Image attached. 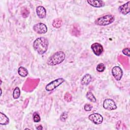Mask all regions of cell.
Masks as SVG:
<instances>
[{
	"mask_svg": "<svg viewBox=\"0 0 130 130\" xmlns=\"http://www.w3.org/2000/svg\"><path fill=\"white\" fill-rule=\"evenodd\" d=\"M49 41L45 37H39L36 39L33 43V48L40 55H43L47 51Z\"/></svg>",
	"mask_w": 130,
	"mask_h": 130,
	"instance_id": "6da1fadb",
	"label": "cell"
},
{
	"mask_svg": "<svg viewBox=\"0 0 130 130\" xmlns=\"http://www.w3.org/2000/svg\"><path fill=\"white\" fill-rule=\"evenodd\" d=\"M66 54L62 51H58L51 55L47 59V63L51 66L58 65L64 61Z\"/></svg>",
	"mask_w": 130,
	"mask_h": 130,
	"instance_id": "7a4b0ae2",
	"label": "cell"
},
{
	"mask_svg": "<svg viewBox=\"0 0 130 130\" xmlns=\"http://www.w3.org/2000/svg\"><path fill=\"white\" fill-rule=\"evenodd\" d=\"M114 16L112 15H106L96 19L94 23L97 25L106 26L110 24L114 21Z\"/></svg>",
	"mask_w": 130,
	"mask_h": 130,
	"instance_id": "3957f363",
	"label": "cell"
},
{
	"mask_svg": "<svg viewBox=\"0 0 130 130\" xmlns=\"http://www.w3.org/2000/svg\"><path fill=\"white\" fill-rule=\"evenodd\" d=\"M64 81V79L62 78H59L55 79L47 84L45 87V89L48 91L53 90L61 84Z\"/></svg>",
	"mask_w": 130,
	"mask_h": 130,
	"instance_id": "277c9868",
	"label": "cell"
},
{
	"mask_svg": "<svg viewBox=\"0 0 130 130\" xmlns=\"http://www.w3.org/2000/svg\"><path fill=\"white\" fill-rule=\"evenodd\" d=\"M103 108L108 110H114L117 108L114 101L111 99H106L104 101L103 104Z\"/></svg>",
	"mask_w": 130,
	"mask_h": 130,
	"instance_id": "5b68a950",
	"label": "cell"
},
{
	"mask_svg": "<svg viewBox=\"0 0 130 130\" xmlns=\"http://www.w3.org/2000/svg\"><path fill=\"white\" fill-rule=\"evenodd\" d=\"M34 30L38 34H44L47 31V27L44 23H38L33 26Z\"/></svg>",
	"mask_w": 130,
	"mask_h": 130,
	"instance_id": "8992f818",
	"label": "cell"
},
{
	"mask_svg": "<svg viewBox=\"0 0 130 130\" xmlns=\"http://www.w3.org/2000/svg\"><path fill=\"white\" fill-rule=\"evenodd\" d=\"M88 118L95 124H100L103 121V117L99 113L91 114L88 116Z\"/></svg>",
	"mask_w": 130,
	"mask_h": 130,
	"instance_id": "52a82bcc",
	"label": "cell"
},
{
	"mask_svg": "<svg viewBox=\"0 0 130 130\" xmlns=\"http://www.w3.org/2000/svg\"><path fill=\"white\" fill-rule=\"evenodd\" d=\"M112 74L117 81H120L123 75V71L120 67L115 66L112 69Z\"/></svg>",
	"mask_w": 130,
	"mask_h": 130,
	"instance_id": "ba28073f",
	"label": "cell"
},
{
	"mask_svg": "<svg viewBox=\"0 0 130 130\" xmlns=\"http://www.w3.org/2000/svg\"><path fill=\"white\" fill-rule=\"evenodd\" d=\"M91 49L94 54L96 56H100L104 51L103 46L98 43H94L91 45Z\"/></svg>",
	"mask_w": 130,
	"mask_h": 130,
	"instance_id": "9c48e42d",
	"label": "cell"
},
{
	"mask_svg": "<svg viewBox=\"0 0 130 130\" xmlns=\"http://www.w3.org/2000/svg\"><path fill=\"white\" fill-rule=\"evenodd\" d=\"M70 33L72 36L76 37L80 36L81 34V29L78 24L74 23V24L72 25V27H71Z\"/></svg>",
	"mask_w": 130,
	"mask_h": 130,
	"instance_id": "30bf717a",
	"label": "cell"
},
{
	"mask_svg": "<svg viewBox=\"0 0 130 130\" xmlns=\"http://www.w3.org/2000/svg\"><path fill=\"white\" fill-rule=\"evenodd\" d=\"M130 10V1H128L126 3L121 5L118 8L119 11L123 15H126L129 12Z\"/></svg>",
	"mask_w": 130,
	"mask_h": 130,
	"instance_id": "8fae6325",
	"label": "cell"
},
{
	"mask_svg": "<svg viewBox=\"0 0 130 130\" xmlns=\"http://www.w3.org/2000/svg\"><path fill=\"white\" fill-rule=\"evenodd\" d=\"M87 2L90 6L95 8L103 7L105 5L104 2L101 0H88Z\"/></svg>",
	"mask_w": 130,
	"mask_h": 130,
	"instance_id": "7c38bea8",
	"label": "cell"
},
{
	"mask_svg": "<svg viewBox=\"0 0 130 130\" xmlns=\"http://www.w3.org/2000/svg\"><path fill=\"white\" fill-rule=\"evenodd\" d=\"M36 13L39 18L42 19L46 16V10L44 7L39 6L36 8Z\"/></svg>",
	"mask_w": 130,
	"mask_h": 130,
	"instance_id": "4fadbf2b",
	"label": "cell"
},
{
	"mask_svg": "<svg viewBox=\"0 0 130 130\" xmlns=\"http://www.w3.org/2000/svg\"><path fill=\"white\" fill-rule=\"evenodd\" d=\"M91 81V76L89 74H86L84 75L81 79V82L83 85H88Z\"/></svg>",
	"mask_w": 130,
	"mask_h": 130,
	"instance_id": "5bb4252c",
	"label": "cell"
},
{
	"mask_svg": "<svg viewBox=\"0 0 130 130\" xmlns=\"http://www.w3.org/2000/svg\"><path fill=\"white\" fill-rule=\"evenodd\" d=\"M9 123V118L3 113L0 112V124L1 125H7Z\"/></svg>",
	"mask_w": 130,
	"mask_h": 130,
	"instance_id": "9a60e30c",
	"label": "cell"
},
{
	"mask_svg": "<svg viewBox=\"0 0 130 130\" xmlns=\"http://www.w3.org/2000/svg\"><path fill=\"white\" fill-rule=\"evenodd\" d=\"M62 20L60 18H57L54 19L52 23V26L56 28H59L62 25Z\"/></svg>",
	"mask_w": 130,
	"mask_h": 130,
	"instance_id": "2e32d148",
	"label": "cell"
},
{
	"mask_svg": "<svg viewBox=\"0 0 130 130\" xmlns=\"http://www.w3.org/2000/svg\"><path fill=\"white\" fill-rule=\"evenodd\" d=\"M18 74L22 77H25L28 74L27 70L23 67H20L19 68L18 70Z\"/></svg>",
	"mask_w": 130,
	"mask_h": 130,
	"instance_id": "e0dca14e",
	"label": "cell"
},
{
	"mask_svg": "<svg viewBox=\"0 0 130 130\" xmlns=\"http://www.w3.org/2000/svg\"><path fill=\"white\" fill-rule=\"evenodd\" d=\"M86 97L87 99L89 100L90 102H93V103H95L96 102V100L93 95V94L90 91H88L86 94Z\"/></svg>",
	"mask_w": 130,
	"mask_h": 130,
	"instance_id": "ac0fdd59",
	"label": "cell"
},
{
	"mask_svg": "<svg viewBox=\"0 0 130 130\" xmlns=\"http://www.w3.org/2000/svg\"><path fill=\"white\" fill-rule=\"evenodd\" d=\"M20 95V90L18 87H16L13 90V98L14 99H17Z\"/></svg>",
	"mask_w": 130,
	"mask_h": 130,
	"instance_id": "d6986e66",
	"label": "cell"
},
{
	"mask_svg": "<svg viewBox=\"0 0 130 130\" xmlns=\"http://www.w3.org/2000/svg\"><path fill=\"white\" fill-rule=\"evenodd\" d=\"M21 14L23 18H27L29 14V11L26 8H24L21 11Z\"/></svg>",
	"mask_w": 130,
	"mask_h": 130,
	"instance_id": "ffe728a7",
	"label": "cell"
},
{
	"mask_svg": "<svg viewBox=\"0 0 130 130\" xmlns=\"http://www.w3.org/2000/svg\"><path fill=\"white\" fill-rule=\"evenodd\" d=\"M64 99L67 102H70L72 101V95L69 92H66L64 95Z\"/></svg>",
	"mask_w": 130,
	"mask_h": 130,
	"instance_id": "44dd1931",
	"label": "cell"
},
{
	"mask_svg": "<svg viewBox=\"0 0 130 130\" xmlns=\"http://www.w3.org/2000/svg\"><path fill=\"white\" fill-rule=\"evenodd\" d=\"M105 66L103 63H100L96 66V70L99 72H102L105 70Z\"/></svg>",
	"mask_w": 130,
	"mask_h": 130,
	"instance_id": "7402d4cb",
	"label": "cell"
},
{
	"mask_svg": "<svg viewBox=\"0 0 130 130\" xmlns=\"http://www.w3.org/2000/svg\"><path fill=\"white\" fill-rule=\"evenodd\" d=\"M33 120L35 122H39L41 121V117L38 113H34L33 114Z\"/></svg>",
	"mask_w": 130,
	"mask_h": 130,
	"instance_id": "603a6c76",
	"label": "cell"
},
{
	"mask_svg": "<svg viewBox=\"0 0 130 130\" xmlns=\"http://www.w3.org/2000/svg\"><path fill=\"white\" fill-rule=\"evenodd\" d=\"M68 117V112H63L61 114V115H60V120L64 122V121L66 120V119H67Z\"/></svg>",
	"mask_w": 130,
	"mask_h": 130,
	"instance_id": "cb8c5ba5",
	"label": "cell"
},
{
	"mask_svg": "<svg viewBox=\"0 0 130 130\" xmlns=\"http://www.w3.org/2000/svg\"><path fill=\"white\" fill-rule=\"evenodd\" d=\"M92 109V106L90 104H86L84 106V109L86 111H90Z\"/></svg>",
	"mask_w": 130,
	"mask_h": 130,
	"instance_id": "d4e9b609",
	"label": "cell"
},
{
	"mask_svg": "<svg viewBox=\"0 0 130 130\" xmlns=\"http://www.w3.org/2000/svg\"><path fill=\"white\" fill-rule=\"evenodd\" d=\"M122 53H123V54L127 56H129L130 55V53H129V48H125L122 50Z\"/></svg>",
	"mask_w": 130,
	"mask_h": 130,
	"instance_id": "484cf974",
	"label": "cell"
},
{
	"mask_svg": "<svg viewBox=\"0 0 130 130\" xmlns=\"http://www.w3.org/2000/svg\"><path fill=\"white\" fill-rule=\"evenodd\" d=\"M37 129H43V127H42V126L41 125H39V126L38 127H37Z\"/></svg>",
	"mask_w": 130,
	"mask_h": 130,
	"instance_id": "4316f807",
	"label": "cell"
}]
</instances>
